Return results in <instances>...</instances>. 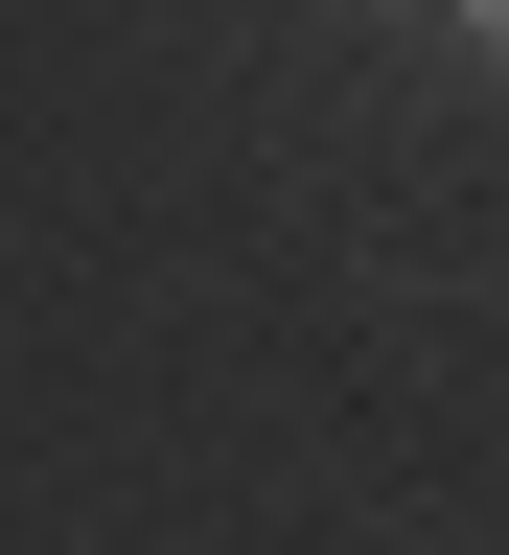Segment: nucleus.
<instances>
[{"mask_svg":"<svg viewBox=\"0 0 509 555\" xmlns=\"http://www.w3.org/2000/svg\"><path fill=\"white\" fill-rule=\"evenodd\" d=\"M463 24H486V47H509V0H463Z\"/></svg>","mask_w":509,"mask_h":555,"instance_id":"1","label":"nucleus"}]
</instances>
